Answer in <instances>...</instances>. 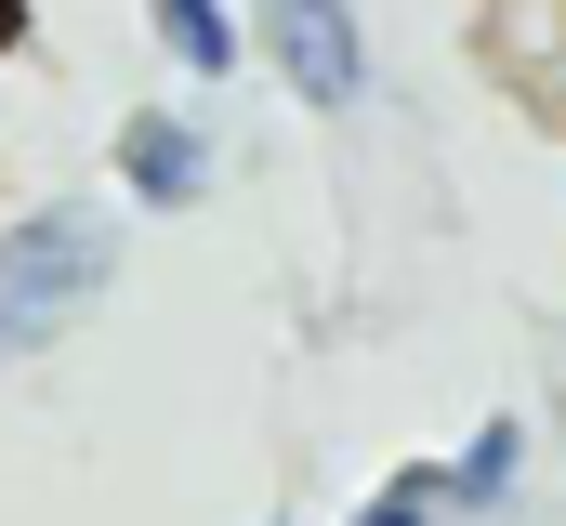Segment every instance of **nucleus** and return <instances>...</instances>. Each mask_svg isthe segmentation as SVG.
Segmentation results:
<instances>
[{"instance_id": "f257e3e1", "label": "nucleus", "mask_w": 566, "mask_h": 526, "mask_svg": "<svg viewBox=\"0 0 566 526\" xmlns=\"http://www.w3.org/2000/svg\"><path fill=\"white\" fill-rule=\"evenodd\" d=\"M106 290H119V211L40 198L27 224H0V356H53Z\"/></svg>"}, {"instance_id": "f03ea898", "label": "nucleus", "mask_w": 566, "mask_h": 526, "mask_svg": "<svg viewBox=\"0 0 566 526\" xmlns=\"http://www.w3.org/2000/svg\"><path fill=\"white\" fill-rule=\"evenodd\" d=\"M264 53H277V80L316 119L369 106V27H356V0H264Z\"/></svg>"}, {"instance_id": "7ed1b4c3", "label": "nucleus", "mask_w": 566, "mask_h": 526, "mask_svg": "<svg viewBox=\"0 0 566 526\" xmlns=\"http://www.w3.org/2000/svg\"><path fill=\"white\" fill-rule=\"evenodd\" d=\"M198 185H211V145L185 106H119V198L133 211H198Z\"/></svg>"}, {"instance_id": "20e7f679", "label": "nucleus", "mask_w": 566, "mask_h": 526, "mask_svg": "<svg viewBox=\"0 0 566 526\" xmlns=\"http://www.w3.org/2000/svg\"><path fill=\"white\" fill-rule=\"evenodd\" d=\"M145 27H158V53H171L198 93H224V80L251 66V13H238V0H145Z\"/></svg>"}, {"instance_id": "39448f33", "label": "nucleus", "mask_w": 566, "mask_h": 526, "mask_svg": "<svg viewBox=\"0 0 566 526\" xmlns=\"http://www.w3.org/2000/svg\"><path fill=\"white\" fill-rule=\"evenodd\" d=\"M514 474H527V421H474V448L434 474L448 526H461V514H501V501H514Z\"/></svg>"}, {"instance_id": "423d86ee", "label": "nucleus", "mask_w": 566, "mask_h": 526, "mask_svg": "<svg viewBox=\"0 0 566 526\" xmlns=\"http://www.w3.org/2000/svg\"><path fill=\"white\" fill-rule=\"evenodd\" d=\"M356 526H448V501H434V461H422V474H396V487H382Z\"/></svg>"}, {"instance_id": "0eeeda50", "label": "nucleus", "mask_w": 566, "mask_h": 526, "mask_svg": "<svg viewBox=\"0 0 566 526\" xmlns=\"http://www.w3.org/2000/svg\"><path fill=\"white\" fill-rule=\"evenodd\" d=\"M554 119H566V66H554Z\"/></svg>"}]
</instances>
